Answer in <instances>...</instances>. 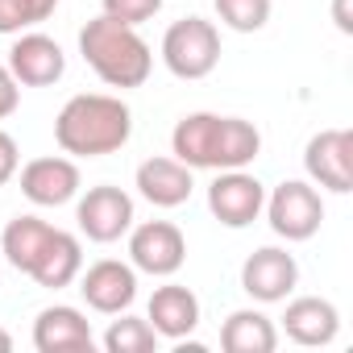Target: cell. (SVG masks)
<instances>
[{
    "mask_svg": "<svg viewBox=\"0 0 353 353\" xmlns=\"http://www.w3.org/2000/svg\"><path fill=\"white\" fill-rule=\"evenodd\" d=\"M158 341H162V336L150 328V320L125 316V312H121V320H112L108 332H104V349H108V353H154Z\"/></svg>",
    "mask_w": 353,
    "mask_h": 353,
    "instance_id": "21",
    "label": "cell"
},
{
    "mask_svg": "<svg viewBox=\"0 0 353 353\" xmlns=\"http://www.w3.org/2000/svg\"><path fill=\"white\" fill-rule=\"evenodd\" d=\"M75 200H79L75 204V225L88 241L112 245L133 229V196L129 192H121L112 183H100V188H88Z\"/></svg>",
    "mask_w": 353,
    "mask_h": 353,
    "instance_id": "7",
    "label": "cell"
},
{
    "mask_svg": "<svg viewBox=\"0 0 353 353\" xmlns=\"http://www.w3.org/2000/svg\"><path fill=\"white\" fill-rule=\"evenodd\" d=\"M283 328H287V336H291L295 345H307V349H316V345H332L336 332H341V312H336L332 299L299 295V299L287 303V312H283Z\"/></svg>",
    "mask_w": 353,
    "mask_h": 353,
    "instance_id": "17",
    "label": "cell"
},
{
    "mask_svg": "<svg viewBox=\"0 0 353 353\" xmlns=\"http://www.w3.org/2000/svg\"><path fill=\"white\" fill-rule=\"evenodd\" d=\"M17 104H21V83L13 79V71H9L5 63H0V121L13 117Z\"/></svg>",
    "mask_w": 353,
    "mask_h": 353,
    "instance_id": "26",
    "label": "cell"
},
{
    "mask_svg": "<svg viewBox=\"0 0 353 353\" xmlns=\"http://www.w3.org/2000/svg\"><path fill=\"white\" fill-rule=\"evenodd\" d=\"M303 170L307 183L324 192H353V133L349 129H320L303 145Z\"/></svg>",
    "mask_w": 353,
    "mask_h": 353,
    "instance_id": "8",
    "label": "cell"
},
{
    "mask_svg": "<svg viewBox=\"0 0 353 353\" xmlns=\"http://www.w3.org/2000/svg\"><path fill=\"white\" fill-rule=\"evenodd\" d=\"M188 262V241L170 221H141L129 229V266L154 279L179 274Z\"/></svg>",
    "mask_w": 353,
    "mask_h": 353,
    "instance_id": "6",
    "label": "cell"
},
{
    "mask_svg": "<svg viewBox=\"0 0 353 353\" xmlns=\"http://www.w3.org/2000/svg\"><path fill=\"white\" fill-rule=\"evenodd\" d=\"M50 233H54V225L42 221V216H13L5 225V233H0V258H5L13 270L30 274L38 254H42V245L50 241Z\"/></svg>",
    "mask_w": 353,
    "mask_h": 353,
    "instance_id": "20",
    "label": "cell"
},
{
    "mask_svg": "<svg viewBox=\"0 0 353 353\" xmlns=\"http://www.w3.org/2000/svg\"><path fill=\"white\" fill-rule=\"evenodd\" d=\"M79 270H83V245H79V237L67 233V229H54L50 241L42 245V254H38L30 279H34L38 287L59 291V287H71V283L79 279Z\"/></svg>",
    "mask_w": 353,
    "mask_h": 353,
    "instance_id": "18",
    "label": "cell"
},
{
    "mask_svg": "<svg viewBox=\"0 0 353 353\" xmlns=\"http://www.w3.org/2000/svg\"><path fill=\"white\" fill-rule=\"evenodd\" d=\"M79 54L108 88H141L154 71L150 42L133 26H121L104 13L79 30Z\"/></svg>",
    "mask_w": 353,
    "mask_h": 353,
    "instance_id": "3",
    "label": "cell"
},
{
    "mask_svg": "<svg viewBox=\"0 0 353 353\" xmlns=\"http://www.w3.org/2000/svg\"><path fill=\"white\" fill-rule=\"evenodd\" d=\"M216 17L237 34H258L270 21V0H212Z\"/></svg>",
    "mask_w": 353,
    "mask_h": 353,
    "instance_id": "23",
    "label": "cell"
},
{
    "mask_svg": "<svg viewBox=\"0 0 353 353\" xmlns=\"http://www.w3.org/2000/svg\"><path fill=\"white\" fill-rule=\"evenodd\" d=\"M332 21L341 34H353V17H349V0H332Z\"/></svg>",
    "mask_w": 353,
    "mask_h": 353,
    "instance_id": "27",
    "label": "cell"
},
{
    "mask_svg": "<svg viewBox=\"0 0 353 353\" xmlns=\"http://www.w3.org/2000/svg\"><path fill=\"white\" fill-rule=\"evenodd\" d=\"M79 295L100 316H121L137 299V270L117 258H100L88 270H79Z\"/></svg>",
    "mask_w": 353,
    "mask_h": 353,
    "instance_id": "10",
    "label": "cell"
},
{
    "mask_svg": "<svg viewBox=\"0 0 353 353\" xmlns=\"http://www.w3.org/2000/svg\"><path fill=\"white\" fill-rule=\"evenodd\" d=\"M266 204V188L258 183V174L241 170H216V179L208 188V212L225 225V229H245L262 216Z\"/></svg>",
    "mask_w": 353,
    "mask_h": 353,
    "instance_id": "9",
    "label": "cell"
},
{
    "mask_svg": "<svg viewBox=\"0 0 353 353\" xmlns=\"http://www.w3.org/2000/svg\"><path fill=\"white\" fill-rule=\"evenodd\" d=\"M5 67H9L13 79L26 83V88H50V83L63 79L67 54H63V46H59L54 38L26 30V34H17V42H13V50H9V63H5Z\"/></svg>",
    "mask_w": 353,
    "mask_h": 353,
    "instance_id": "13",
    "label": "cell"
},
{
    "mask_svg": "<svg viewBox=\"0 0 353 353\" xmlns=\"http://www.w3.org/2000/svg\"><path fill=\"white\" fill-rule=\"evenodd\" d=\"M162 9V0H104V17L121 21V26H145L154 13Z\"/></svg>",
    "mask_w": 353,
    "mask_h": 353,
    "instance_id": "24",
    "label": "cell"
},
{
    "mask_svg": "<svg viewBox=\"0 0 353 353\" xmlns=\"http://www.w3.org/2000/svg\"><path fill=\"white\" fill-rule=\"evenodd\" d=\"M21 170V150H17V141H13V133H5L0 129V188H5L13 174Z\"/></svg>",
    "mask_w": 353,
    "mask_h": 353,
    "instance_id": "25",
    "label": "cell"
},
{
    "mask_svg": "<svg viewBox=\"0 0 353 353\" xmlns=\"http://www.w3.org/2000/svg\"><path fill=\"white\" fill-rule=\"evenodd\" d=\"M221 349L225 353H274L279 349V328L266 312L237 307L221 328Z\"/></svg>",
    "mask_w": 353,
    "mask_h": 353,
    "instance_id": "19",
    "label": "cell"
},
{
    "mask_svg": "<svg viewBox=\"0 0 353 353\" xmlns=\"http://www.w3.org/2000/svg\"><path fill=\"white\" fill-rule=\"evenodd\" d=\"M54 9H59V0H0V34L17 38V34L42 26Z\"/></svg>",
    "mask_w": 353,
    "mask_h": 353,
    "instance_id": "22",
    "label": "cell"
},
{
    "mask_svg": "<svg viewBox=\"0 0 353 353\" xmlns=\"http://www.w3.org/2000/svg\"><path fill=\"white\" fill-rule=\"evenodd\" d=\"M96 336H92V324L79 307L71 303H54V307H42L38 320H34V349L38 353H92Z\"/></svg>",
    "mask_w": 353,
    "mask_h": 353,
    "instance_id": "15",
    "label": "cell"
},
{
    "mask_svg": "<svg viewBox=\"0 0 353 353\" xmlns=\"http://www.w3.org/2000/svg\"><path fill=\"white\" fill-rule=\"evenodd\" d=\"M145 320L162 341H183V336H192L200 328V299L183 283H166V287H158L150 295Z\"/></svg>",
    "mask_w": 353,
    "mask_h": 353,
    "instance_id": "16",
    "label": "cell"
},
{
    "mask_svg": "<svg viewBox=\"0 0 353 353\" xmlns=\"http://www.w3.org/2000/svg\"><path fill=\"white\" fill-rule=\"evenodd\" d=\"M162 63L174 79H204L221 63V30L204 17H183L162 34Z\"/></svg>",
    "mask_w": 353,
    "mask_h": 353,
    "instance_id": "4",
    "label": "cell"
},
{
    "mask_svg": "<svg viewBox=\"0 0 353 353\" xmlns=\"http://www.w3.org/2000/svg\"><path fill=\"white\" fill-rule=\"evenodd\" d=\"M133 183H137V192H141L145 204H154V208H179L196 192V174H192V166H183L174 154L170 158L158 154V158H145L137 166Z\"/></svg>",
    "mask_w": 353,
    "mask_h": 353,
    "instance_id": "14",
    "label": "cell"
},
{
    "mask_svg": "<svg viewBox=\"0 0 353 353\" xmlns=\"http://www.w3.org/2000/svg\"><path fill=\"white\" fill-rule=\"evenodd\" d=\"M299 283V262L295 254L279 250V245H262L245 258L241 266V291L258 303H283Z\"/></svg>",
    "mask_w": 353,
    "mask_h": 353,
    "instance_id": "11",
    "label": "cell"
},
{
    "mask_svg": "<svg viewBox=\"0 0 353 353\" xmlns=\"http://www.w3.org/2000/svg\"><path fill=\"white\" fill-rule=\"evenodd\" d=\"M79 166L75 158H63V154H46V158H34L21 166V196L38 208H63L79 196Z\"/></svg>",
    "mask_w": 353,
    "mask_h": 353,
    "instance_id": "12",
    "label": "cell"
},
{
    "mask_svg": "<svg viewBox=\"0 0 353 353\" xmlns=\"http://www.w3.org/2000/svg\"><path fill=\"white\" fill-rule=\"evenodd\" d=\"M170 154L192 170H241L262 154V133L241 117L188 112L170 129Z\"/></svg>",
    "mask_w": 353,
    "mask_h": 353,
    "instance_id": "1",
    "label": "cell"
},
{
    "mask_svg": "<svg viewBox=\"0 0 353 353\" xmlns=\"http://www.w3.org/2000/svg\"><path fill=\"white\" fill-rule=\"evenodd\" d=\"M13 349V336H9V328H0V353H9Z\"/></svg>",
    "mask_w": 353,
    "mask_h": 353,
    "instance_id": "28",
    "label": "cell"
},
{
    "mask_svg": "<svg viewBox=\"0 0 353 353\" xmlns=\"http://www.w3.org/2000/svg\"><path fill=\"white\" fill-rule=\"evenodd\" d=\"M133 137V112L121 96L79 92L54 117V141L71 158H104L117 154Z\"/></svg>",
    "mask_w": 353,
    "mask_h": 353,
    "instance_id": "2",
    "label": "cell"
},
{
    "mask_svg": "<svg viewBox=\"0 0 353 353\" xmlns=\"http://www.w3.org/2000/svg\"><path fill=\"white\" fill-rule=\"evenodd\" d=\"M262 212H266L274 237H283V241H307L324 225V200H320L316 183H307V179H283L266 196Z\"/></svg>",
    "mask_w": 353,
    "mask_h": 353,
    "instance_id": "5",
    "label": "cell"
}]
</instances>
